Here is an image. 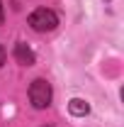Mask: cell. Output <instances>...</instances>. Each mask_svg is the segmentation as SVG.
Wrapping results in <instances>:
<instances>
[{
  "label": "cell",
  "mask_w": 124,
  "mask_h": 127,
  "mask_svg": "<svg viewBox=\"0 0 124 127\" xmlns=\"http://www.w3.org/2000/svg\"><path fill=\"white\" fill-rule=\"evenodd\" d=\"M2 20H5V10H2V0H0V25H2Z\"/></svg>",
  "instance_id": "6"
},
{
  "label": "cell",
  "mask_w": 124,
  "mask_h": 127,
  "mask_svg": "<svg viewBox=\"0 0 124 127\" xmlns=\"http://www.w3.org/2000/svg\"><path fill=\"white\" fill-rule=\"evenodd\" d=\"M51 83H49L46 78H37V81H32V86H29V100H32V105L37 108V110H44V108H49L51 105Z\"/></svg>",
  "instance_id": "1"
},
{
  "label": "cell",
  "mask_w": 124,
  "mask_h": 127,
  "mask_svg": "<svg viewBox=\"0 0 124 127\" xmlns=\"http://www.w3.org/2000/svg\"><path fill=\"white\" fill-rule=\"evenodd\" d=\"M15 59L22 64V66H32V64L37 61L34 51H32V49L27 47L24 42H17V44H15Z\"/></svg>",
  "instance_id": "3"
},
{
  "label": "cell",
  "mask_w": 124,
  "mask_h": 127,
  "mask_svg": "<svg viewBox=\"0 0 124 127\" xmlns=\"http://www.w3.org/2000/svg\"><path fill=\"white\" fill-rule=\"evenodd\" d=\"M5 64V49H2V44H0V66Z\"/></svg>",
  "instance_id": "5"
},
{
  "label": "cell",
  "mask_w": 124,
  "mask_h": 127,
  "mask_svg": "<svg viewBox=\"0 0 124 127\" xmlns=\"http://www.w3.org/2000/svg\"><path fill=\"white\" fill-rule=\"evenodd\" d=\"M29 25L34 32H51L56 30V25H59V17L54 10H46V7H39V10H34L29 15Z\"/></svg>",
  "instance_id": "2"
},
{
  "label": "cell",
  "mask_w": 124,
  "mask_h": 127,
  "mask_svg": "<svg viewBox=\"0 0 124 127\" xmlns=\"http://www.w3.org/2000/svg\"><path fill=\"white\" fill-rule=\"evenodd\" d=\"M68 112L76 115V117H85V115L90 112V105H88L85 100H80V98H73V100L68 103Z\"/></svg>",
  "instance_id": "4"
}]
</instances>
